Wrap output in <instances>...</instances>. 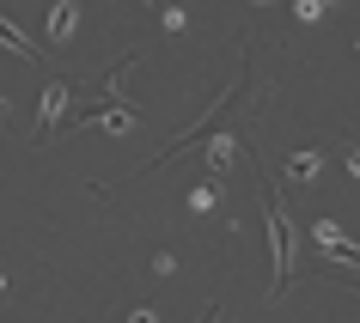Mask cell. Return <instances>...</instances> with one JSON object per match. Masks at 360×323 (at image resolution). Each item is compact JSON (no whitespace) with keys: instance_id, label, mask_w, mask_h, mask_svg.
Masks as SVG:
<instances>
[{"instance_id":"6da1fadb","label":"cell","mask_w":360,"mask_h":323,"mask_svg":"<svg viewBox=\"0 0 360 323\" xmlns=\"http://www.w3.org/2000/svg\"><path fill=\"white\" fill-rule=\"evenodd\" d=\"M263 213H269V256H275V299L287 293V281H293V226H287V208L281 195H275V183H263Z\"/></svg>"},{"instance_id":"7a4b0ae2","label":"cell","mask_w":360,"mask_h":323,"mask_svg":"<svg viewBox=\"0 0 360 323\" xmlns=\"http://www.w3.org/2000/svg\"><path fill=\"white\" fill-rule=\"evenodd\" d=\"M311 238H318V250L330 256V263H342V268H354V275H360V244L336 226V220H318V226H311Z\"/></svg>"},{"instance_id":"3957f363","label":"cell","mask_w":360,"mask_h":323,"mask_svg":"<svg viewBox=\"0 0 360 323\" xmlns=\"http://www.w3.org/2000/svg\"><path fill=\"white\" fill-rule=\"evenodd\" d=\"M74 92H68V79H43V110H37V128H56L61 116H68Z\"/></svg>"},{"instance_id":"277c9868","label":"cell","mask_w":360,"mask_h":323,"mask_svg":"<svg viewBox=\"0 0 360 323\" xmlns=\"http://www.w3.org/2000/svg\"><path fill=\"white\" fill-rule=\"evenodd\" d=\"M238 152H245V140H238V134H232V128L208 134V177H226V165H232V159H238Z\"/></svg>"},{"instance_id":"5b68a950","label":"cell","mask_w":360,"mask_h":323,"mask_svg":"<svg viewBox=\"0 0 360 323\" xmlns=\"http://www.w3.org/2000/svg\"><path fill=\"white\" fill-rule=\"evenodd\" d=\"M43 25H49V43H74V31H79V0H56Z\"/></svg>"},{"instance_id":"8992f818","label":"cell","mask_w":360,"mask_h":323,"mask_svg":"<svg viewBox=\"0 0 360 323\" xmlns=\"http://www.w3.org/2000/svg\"><path fill=\"white\" fill-rule=\"evenodd\" d=\"M134 104H110V110H92V116H79L74 128H110V134H122V128H134Z\"/></svg>"},{"instance_id":"52a82bcc","label":"cell","mask_w":360,"mask_h":323,"mask_svg":"<svg viewBox=\"0 0 360 323\" xmlns=\"http://www.w3.org/2000/svg\"><path fill=\"white\" fill-rule=\"evenodd\" d=\"M0 49H13V55H25V61H37V55H43V49H37L31 37H25V31H19L13 19H0Z\"/></svg>"},{"instance_id":"ba28073f","label":"cell","mask_w":360,"mask_h":323,"mask_svg":"<svg viewBox=\"0 0 360 323\" xmlns=\"http://www.w3.org/2000/svg\"><path fill=\"white\" fill-rule=\"evenodd\" d=\"M318 171H323V152H293V159H287V177H293V183H311Z\"/></svg>"},{"instance_id":"9c48e42d","label":"cell","mask_w":360,"mask_h":323,"mask_svg":"<svg viewBox=\"0 0 360 323\" xmlns=\"http://www.w3.org/2000/svg\"><path fill=\"white\" fill-rule=\"evenodd\" d=\"M214 202H220V177H202V183L190 190V208H195V213H208Z\"/></svg>"},{"instance_id":"30bf717a","label":"cell","mask_w":360,"mask_h":323,"mask_svg":"<svg viewBox=\"0 0 360 323\" xmlns=\"http://www.w3.org/2000/svg\"><path fill=\"white\" fill-rule=\"evenodd\" d=\"M165 31H171V37H184V31H190V13H184V6H165Z\"/></svg>"},{"instance_id":"8fae6325","label":"cell","mask_w":360,"mask_h":323,"mask_svg":"<svg viewBox=\"0 0 360 323\" xmlns=\"http://www.w3.org/2000/svg\"><path fill=\"white\" fill-rule=\"evenodd\" d=\"M293 13H300V19L311 25V19H318V13H323V0H293Z\"/></svg>"},{"instance_id":"7c38bea8","label":"cell","mask_w":360,"mask_h":323,"mask_svg":"<svg viewBox=\"0 0 360 323\" xmlns=\"http://www.w3.org/2000/svg\"><path fill=\"white\" fill-rule=\"evenodd\" d=\"M342 165H348V177H360V147H342Z\"/></svg>"},{"instance_id":"4fadbf2b","label":"cell","mask_w":360,"mask_h":323,"mask_svg":"<svg viewBox=\"0 0 360 323\" xmlns=\"http://www.w3.org/2000/svg\"><path fill=\"white\" fill-rule=\"evenodd\" d=\"M129 323H159V317H153L147 305H141V311H129Z\"/></svg>"},{"instance_id":"5bb4252c","label":"cell","mask_w":360,"mask_h":323,"mask_svg":"<svg viewBox=\"0 0 360 323\" xmlns=\"http://www.w3.org/2000/svg\"><path fill=\"white\" fill-rule=\"evenodd\" d=\"M0 122H13V98H0Z\"/></svg>"},{"instance_id":"9a60e30c","label":"cell","mask_w":360,"mask_h":323,"mask_svg":"<svg viewBox=\"0 0 360 323\" xmlns=\"http://www.w3.org/2000/svg\"><path fill=\"white\" fill-rule=\"evenodd\" d=\"M214 317H220V305H208V311H202V317H195V323H214Z\"/></svg>"}]
</instances>
